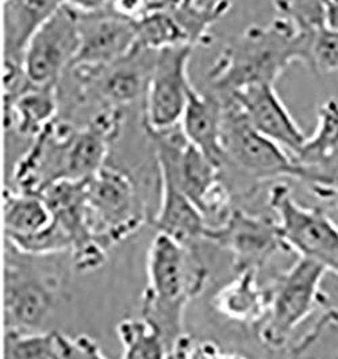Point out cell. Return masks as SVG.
Wrapping results in <instances>:
<instances>
[{
    "instance_id": "cell-1",
    "label": "cell",
    "mask_w": 338,
    "mask_h": 359,
    "mask_svg": "<svg viewBox=\"0 0 338 359\" xmlns=\"http://www.w3.org/2000/svg\"><path fill=\"white\" fill-rule=\"evenodd\" d=\"M311 36L287 17L267 26H250L233 39L214 61L209 84L219 96L253 84H273L292 62L310 68Z\"/></svg>"
},
{
    "instance_id": "cell-2",
    "label": "cell",
    "mask_w": 338,
    "mask_h": 359,
    "mask_svg": "<svg viewBox=\"0 0 338 359\" xmlns=\"http://www.w3.org/2000/svg\"><path fill=\"white\" fill-rule=\"evenodd\" d=\"M193 249L156 233L148 257V285L143 294V319L160 335L168 357L183 337V315L187 304L206 285L207 270Z\"/></svg>"
},
{
    "instance_id": "cell-3",
    "label": "cell",
    "mask_w": 338,
    "mask_h": 359,
    "mask_svg": "<svg viewBox=\"0 0 338 359\" xmlns=\"http://www.w3.org/2000/svg\"><path fill=\"white\" fill-rule=\"evenodd\" d=\"M327 269L311 259L302 258L268 287L269 308L259 327L261 341L271 350H282L294 331L318 308L330 303L322 292V280Z\"/></svg>"
},
{
    "instance_id": "cell-4",
    "label": "cell",
    "mask_w": 338,
    "mask_h": 359,
    "mask_svg": "<svg viewBox=\"0 0 338 359\" xmlns=\"http://www.w3.org/2000/svg\"><path fill=\"white\" fill-rule=\"evenodd\" d=\"M219 97L223 104V168L234 169L254 182L283 176L294 177L297 168L294 157L252 126L232 96Z\"/></svg>"
},
{
    "instance_id": "cell-5",
    "label": "cell",
    "mask_w": 338,
    "mask_h": 359,
    "mask_svg": "<svg viewBox=\"0 0 338 359\" xmlns=\"http://www.w3.org/2000/svg\"><path fill=\"white\" fill-rule=\"evenodd\" d=\"M269 207L278 217V226L287 252L311 259L338 276V226L320 208L301 205L283 182L269 189Z\"/></svg>"
},
{
    "instance_id": "cell-6",
    "label": "cell",
    "mask_w": 338,
    "mask_h": 359,
    "mask_svg": "<svg viewBox=\"0 0 338 359\" xmlns=\"http://www.w3.org/2000/svg\"><path fill=\"white\" fill-rule=\"evenodd\" d=\"M91 227L111 249L138 231L148 220L134 180L118 168L105 165L87 180Z\"/></svg>"
},
{
    "instance_id": "cell-7",
    "label": "cell",
    "mask_w": 338,
    "mask_h": 359,
    "mask_svg": "<svg viewBox=\"0 0 338 359\" xmlns=\"http://www.w3.org/2000/svg\"><path fill=\"white\" fill-rule=\"evenodd\" d=\"M7 243V242H6ZM29 255L7 243L4 255V327L6 331H38L52 315L60 281L54 274L37 269Z\"/></svg>"
},
{
    "instance_id": "cell-8",
    "label": "cell",
    "mask_w": 338,
    "mask_h": 359,
    "mask_svg": "<svg viewBox=\"0 0 338 359\" xmlns=\"http://www.w3.org/2000/svg\"><path fill=\"white\" fill-rule=\"evenodd\" d=\"M194 46L180 45L157 50L143 99V127L161 131L180 125L194 87L188 64Z\"/></svg>"
},
{
    "instance_id": "cell-9",
    "label": "cell",
    "mask_w": 338,
    "mask_h": 359,
    "mask_svg": "<svg viewBox=\"0 0 338 359\" xmlns=\"http://www.w3.org/2000/svg\"><path fill=\"white\" fill-rule=\"evenodd\" d=\"M80 49L79 11L64 4L30 38L23 53V69L34 86H58Z\"/></svg>"
},
{
    "instance_id": "cell-10",
    "label": "cell",
    "mask_w": 338,
    "mask_h": 359,
    "mask_svg": "<svg viewBox=\"0 0 338 359\" xmlns=\"http://www.w3.org/2000/svg\"><path fill=\"white\" fill-rule=\"evenodd\" d=\"M204 239L232 252L235 274L245 270L259 271L276 252H287L276 220L238 208L233 210L223 224L207 227Z\"/></svg>"
},
{
    "instance_id": "cell-11",
    "label": "cell",
    "mask_w": 338,
    "mask_h": 359,
    "mask_svg": "<svg viewBox=\"0 0 338 359\" xmlns=\"http://www.w3.org/2000/svg\"><path fill=\"white\" fill-rule=\"evenodd\" d=\"M79 30L80 49L72 67L99 68L110 65L126 57L138 45L136 23L108 8L79 11Z\"/></svg>"
},
{
    "instance_id": "cell-12",
    "label": "cell",
    "mask_w": 338,
    "mask_h": 359,
    "mask_svg": "<svg viewBox=\"0 0 338 359\" xmlns=\"http://www.w3.org/2000/svg\"><path fill=\"white\" fill-rule=\"evenodd\" d=\"M226 96H232L256 130L288 150L294 158L301 153L307 137L273 84H253Z\"/></svg>"
},
{
    "instance_id": "cell-13",
    "label": "cell",
    "mask_w": 338,
    "mask_h": 359,
    "mask_svg": "<svg viewBox=\"0 0 338 359\" xmlns=\"http://www.w3.org/2000/svg\"><path fill=\"white\" fill-rule=\"evenodd\" d=\"M58 107V86L29 84L13 96H4V127L19 137L36 140L56 121Z\"/></svg>"
},
{
    "instance_id": "cell-14",
    "label": "cell",
    "mask_w": 338,
    "mask_h": 359,
    "mask_svg": "<svg viewBox=\"0 0 338 359\" xmlns=\"http://www.w3.org/2000/svg\"><path fill=\"white\" fill-rule=\"evenodd\" d=\"M222 116L223 104L216 93L191 88L180 127L191 144L202 150L222 170Z\"/></svg>"
},
{
    "instance_id": "cell-15",
    "label": "cell",
    "mask_w": 338,
    "mask_h": 359,
    "mask_svg": "<svg viewBox=\"0 0 338 359\" xmlns=\"http://www.w3.org/2000/svg\"><path fill=\"white\" fill-rule=\"evenodd\" d=\"M160 208L152 224L159 233L193 249L207 230L206 220L195 203L169 180L160 179Z\"/></svg>"
},
{
    "instance_id": "cell-16",
    "label": "cell",
    "mask_w": 338,
    "mask_h": 359,
    "mask_svg": "<svg viewBox=\"0 0 338 359\" xmlns=\"http://www.w3.org/2000/svg\"><path fill=\"white\" fill-rule=\"evenodd\" d=\"M257 276V270L237 273L214 294V309L235 323L260 327L269 308V289L259 284Z\"/></svg>"
},
{
    "instance_id": "cell-17",
    "label": "cell",
    "mask_w": 338,
    "mask_h": 359,
    "mask_svg": "<svg viewBox=\"0 0 338 359\" xmlns=\"http://www.w3.org/2000/svg\"><path fill=\"white\" fill-rule=\"evenodd\" d=\"M65 3L67 0H4V60L23 62L30 38Z\"/></svg>"
},
{
    "instance_id": "cell-18",
    "label": "cell",
    "mask_w": 338,
    "mask_h": 359,
    "mask_svg": "<svg viewBox=\"0 0 338 359\" xmlns=\"http://www.w3.org/2000/svg\"><path fill=\"white\" fill-rule=\"evenodd\" d=\"M53 214L41 195L6 188L3 192V224L6 238H25L46 230Z\"/></svg>"
},
{
    "instance_id": "cell-19",
    "label": "cell",
    "mask_w": 338,
    "mask_h": 359,
    "mask_svg": "<svg viewBox=\"0 0 338 359\" xmlns=\"http://www.w3.org/2000/svg\"><path fill=\"white\" fill-rule=\"evenodd\" d=\"M338 158V100H329L318 109V125L294 158L304 168L323 169Z\"/></svg>"
},
{
    "instance_id": "cell-20",
    "label": "cell",
    "mask_w": 338,
    "mask_h": 359,
    "mask_svg": "<svg viewBox=\"0 0 338 359\" xmlns=\"http://www.w3.org/2000/svg\"><path fill=\"white\" fill-rule=\"evenodd\" d=\"M325 308L317 323L290 350V359H338V308Z\"/></svg>"
},
{
    "instance_id": "cell-21",
    "label": "cell",
    "mask_w": 338,
    "mask_h": 359,
    "mask_svg": "<svg viewBox=\"0 0 338 359\" xmlns=\"http://www.w3.org/2000/svg\"><path fill=\"white\" fill-rule=\"evenodd\" d=\"M124 347L121 359H168L159 332L145 319H125L117 327Z\"/></svg>"
},
{
    "instance_id": "cell-22",
    "label": "cell",
    "mask_w": 338,
    "mask_h": 359,
    "mask_svg": "<svg viewBox=\"0 0 338 359\" xmlns=\"http://www.w3.org/2000/svg\"><path fill=\"white\" fill-rule=\"evenodd\" d=\"M54 331L19 332L6 331L4 359L53 358Z\"/></svg>"
},
{
    "instance_id": "cell-23",
    "label": "cell",
    "mask_w": 338,
    "mask_h": 359,
    "mask_svg": "<svg viewBox=\"0 0 338 359\" xmlns=\"http://www.w3.org/2000/svg\"><path fill=\"white\" fill-rule=\"evenodd\" d=\"M310 69L316 73L338 71V32L323 26L313 34Z\"/></svg>"
},
{
    "instance_id": "cell-24",
    "label": "cell",
    "mask_w": 338,
    "mask_h": 359,
    "mask_svg": "<svg viewBox=\"0 0 338 359\" xmlns=\"http://www.w3.org/2000/svg\"><path fill=\"white\" fill-rule=\"evenodd\" d=\"M52 359H108L99 344L89 335L71 338L54 331L53 358Z\"/></svg>"
},
{
    "instance_id": "cell-25",
    "label": "cell",
    "mask_w": 338,
    "mask_h": 359,
    "mask_svg": "<svg viewBox=\"0 0 338 359\" xmlns=\"http://www.w3.org/2000/svg\"><path fill=\"white\" fill-rule=\"evenodd\" d=\"M325 25L338 32V0H320Z\"/></svg>"
},
{
    "instance_id": "cell-26",
    "label": "cell",
    "mask_w": 338,
    "mask_h": 359,
    "mask_svg": "<svg viewBox=\"0 0 338 359\" xmlns=\"http://www.w3.org/2000/svg\"><path fill=\"white\" fill-rule=\"evenodd\" d=\"M111 0H67V4L79 11H98L103 10Z\"/></svg>"
}]
</instances>
